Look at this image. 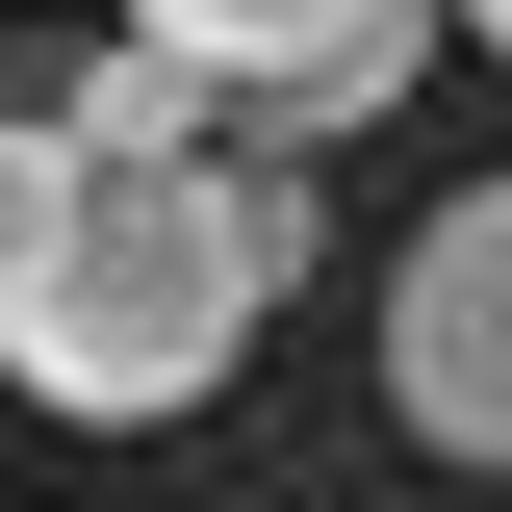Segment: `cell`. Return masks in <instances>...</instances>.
I'll use <instances>...</instances> for the list:
<instances>
[{
	"mask_svg": "<svg viewBox=\"0 0 512 512\" xmlns=\"http://www.w3.org/2000/svg\"><path fill=\"white\" fill-rule=\"evenodd\" d=\"M154 52H205V103H256V154H308V128L410 103V26L436 0H128Z\"/></svg>",
	"mask_w": 512,
	"mask_h": 512,
	"instance_id": "obj_3",
	"label": "cell"
},
{
	"mask_svg": "<svg viewBox=\"0 0 512 512\" xmlns=\"http://www.w3.org/2000/svg\"><path fill=\"white\" fill-rule=\"evenodd\" d=\"M205 52H154V26H128V52H77V103H52V154H205Z\"/></svg>",
	"mask_w": 512,
	"mask_h": 512,
	"instance_id": "obj_4",
	"label": "cell"
},
{
	"mask_svg": "<svg viewBox=\"0 0 512 512\" xmlns=\"http://www.w3.org/2000/svg\"><path fill=\"white\" fill-rule=\"evenodd\" d=\"M26 231H52V128H0V282H26Z\"/></svg>",
	"mask_w": 512,
	"mask_h": 512,
	"instance_id": "obj_5",
	"label": "cell"
},
{
	"mask_svg": "<svg viewBox=\"0 0 512 512\" xmlns=\"http://www.w3.org/2000/svg\"><path fill=\"white\" fill-rule=\"evenodd\" d=\"M282 282H308L282 154H256V180L231 154H52V231H26V282H0V384L154 436V410H205V384L256 359Z\"/></svg>",
	"mask_w": 512,
	"mask_h": 512,
	"instance_id": "obj_1",
	"label": "cell"
},
{
	"mask_svg": "<svg viewBox=\"0 0 512 512\" xmlns=\"http://www.w3.org/2000/svg\"><path fill=\"white\" fill-rule=\"evenodd\" d=\"M461 26H487V52H512V0H461Z\"/></svg>",
	"mask_w": 512,
	"mask_h": 512,
	"instance_id": "obj_6",
	"label": "cell"
},
{
	"mask_svg": "<svg viewBox=\"0 0 512 512\" xmlns=\"http://www.w3.org/2000/svg\"><path fill=\"white\" fill-rule=\"evenodd\" d=\"M384 410H410L436 461L512 487V180H461L436 231L384 256Z\"/></svg>",
	"mask_w": 512,
	"mask_h": 512,
	"instance_id": "obj_2",
	"label": "cell"
}]
</instances>
